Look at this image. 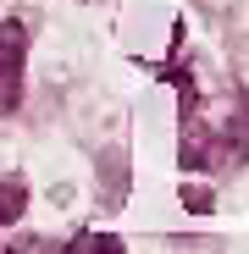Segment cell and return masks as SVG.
<instances>
[{
    "label": "cell",
    "mask_w": 249,
    "mask_h": 254,
    "mask_svg": "<svg viewBox=\"0 0 249 254\" xmlns=\"http://www.w3.org/2000/svg\"><path fill=\"white\" fill-rule=\"evenodd\" d=\"M177 94H183V160L188 166H227L249 149V105L227 77L183 66L177 72Z\"/></svg>",
    "instance_id": "6da1fadb"
},
{
    "label": "cell",
    "mask_w": 249,
    "mask_h": 254,
    "mask_svg": "<svg viewBox=\"0 0 249 254\" xmlns=\"http://www.w3.org/2000/svg\"><path fill=\"white\" fill-rule=\"evenodd\" d=\"M22 100V28L0 22V116Z\"/></svg>",
    "instance_id": "7a4b0ae2"
},
{
    "label": "cell",
    "mask_w": 249,
    "mask_h": 254,
    "mask_svg": "<svg viewBox=\"0 0 249 254\" xmlns=\"http://www.w3.org/2000/svg\"><path fill=\"white\" fill-rule=\"evenodd\" d=\"M22 216V183L17 177H0V227Z\"/></svg>",
    "instance_id": "3957f363"
}]
</instances>
